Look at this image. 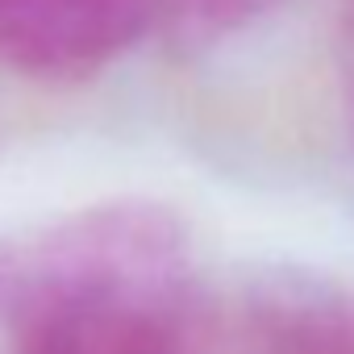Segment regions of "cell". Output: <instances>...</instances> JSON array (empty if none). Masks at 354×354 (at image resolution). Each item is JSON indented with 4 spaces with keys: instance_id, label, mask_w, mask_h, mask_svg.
I'll return each instance as SVG.
<instances>
[{
    "instance_id": "6da1fadb",
    "label": "cell",
    "mask_w": 354,
    "mask_h": 354,
    "mask_svg": "<svg viewBox=\"0 0 354 354\" xmlns=\"http://www.w3.org/2000/svg\"><path fill=\"white\" fill-rule=\"evenodd\" d=\"M188 242L175 213L150 201H113L0 242V321H30L142 279L184 275Z\"/></svg>"
},
{
    "instance_id": "7a4b0ae2",
    "label": "cell",
    "mask_w": 354,
    "mask_h": 354,
    "mask_svg": "<svg viewBox=\"0 0 354 354\" xmlns=\"http://www.w3.org/2000/svg\"><path fill=\"white\" fill-rule=\"evenodd\" d=\"M150 26V0H0V63L42 84H84Z\"/></svg>"
},
{
    "instance_id": "3957f363",
    "label": "cell",
    "mask_w": 354,
    "mask_h": 354,
    "mask_svg": "<svg viewBox=\"0 0 354 354\" xmlns=\"http://www.w3.org/2000/svg\"><path fill=\"white\" fill-rule=\"evenodd\" d=\"M267 354H354V296L333 288H283L259 304Z\"/></svg>"
},
{
    "instance_id": "277c9868",
    "label": "cell",
    "mask_w": 354,
    "mask_h": 354,
    "mask_svg": "<svg viewBox=\"0 0 354 354\" xmlns=\"http://www.w3.org/2000/svg\"><path fill=\"white\" fill-rule=\"evenodd\" d=\"M171 26L188 38H221L259 13H267L275 0H162Z\"/></svg>"
},
{
    "instance_id": "5b68a950",
    "label": "cell",
    "mask_w": 354,
    "mask_h": 354,
    "mask_svg": "<svg viewBox=\"0 0 354 354\" xmlns=\"http://www.w3.org/2000/svg\"><path fill=\"white\" fill-rule=\"evenodd\" d=\"M346 50H354V0H350V9H346Z\"/></svg>"
},
{
    "instance_id": "8992f818",
    "label": "cell",
    "mask_w": 354,
    "mask_h": 354,
    "mask_svg": "<svg viewBox=\"0 0 354 354\" xmlns=\"http://www.w3.org/2000/svg\"><path fill=\"white\" fill-rule=\"evenodd\" d=\"M350 96H354V59H350Z\"/></svg>"
}]
</instances>
